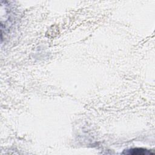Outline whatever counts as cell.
I'll list each match as a JSON object with an SVG mask.
<instances>
[{
	"instance_id": "6da1fadb",
	"label": "cell",
	"mask_w": 155,
	"mask_h": 155,
	"mask_svg": "<svg viewBox=\"0 0 155 155\" xmlns=\"http://www.w3.org/2000/svg\"><path fill=\"white\" fill-rule=\"evenodd\" d=\"M127 154H133V155H146V154H154L153 153H151L150 150L140 148H132L130 150H127L125 153H124Z\"/></svg>"
}]
</instances>
